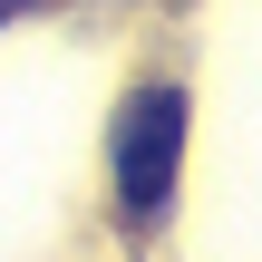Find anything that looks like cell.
Masks as SVG:
<instances>
[{
    "label": "cell",
    "instance_id": "2",
    "mask_svg": "<svg viewBox=\"0 0 262 262\" xmlns=\"http://www.w3.org/2000/svg\"><path fill=\"white\" fill-rule=\"evenodd\" d=\"M10 10H39V0H0V19H10Z\"/></svg>",
    "mask_w": 262,
    "mask_h": 262
},
{
    "label": "cell",
    "instance_id": "1",
    "mask_svg": "<svg viewBox=\"0 0 262 262\" xmlns=\"http://www.w3.org/2000/svg\"><path fill=\"white\" fill-rule=\"evenodd\" d=\"M175 175H185V88L175 78H136L117 126H107V185H117V214L146 233L175 214Z\"/></svg>",
    "mask_w": 262,
    "mask_h": 262
}]
</instances>
